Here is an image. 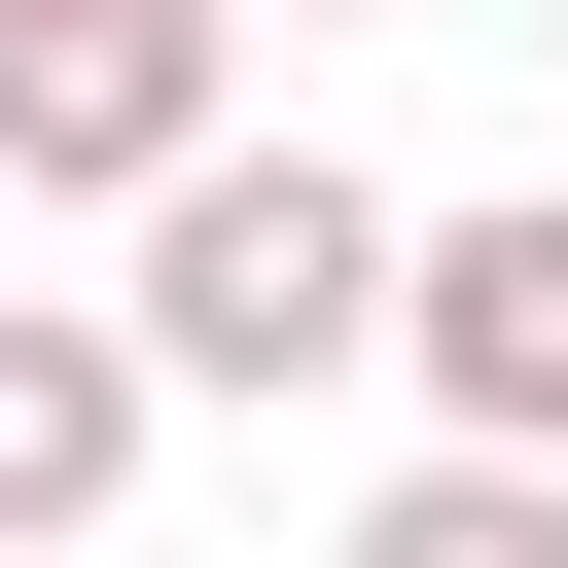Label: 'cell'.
<instances>
[{
	"instance_id": "cell-1",
	"label": "cell",
	"mask_w": 568,
	"mask_h": 568,
	"mask_svg": "<svg viewBox=\"0 0 568 568\" xmlns=\"http://www.w3.org/2000/svg\"><path fill=\"white\" fill-rule=\"evenodd\" d=\"M106 355H142V390H355V355H390V178H320V142H178Z\"/></svg>"
},
{
	"instance_id": "cell-2",
	"label": "cell",
	"mask_w": 568,
	"mask_h": 568,
	"mask_svg": "<svg viewBox=\"0 0 568 568\" xmlns=\"http://www.w3.org/2000/svg\"><path fill=\"white\" fill-rule=\"evenodd\" d=\"M178 142H248V0H0V178L142 213Z\"/></svg>"
},
{
	"instance_id": "cell-3",
	"label": "cell",
	"mask_w": 568,
	"mask_h": 568,
	"mask_svg": "<svg viewBox=\"0 0 568 568\" xmlns=\"http://www.w3.org/2000/svg\"><path fill=\"white\" fill-rule=\"evenodd\" d=\"M390 390H426V462H568V178L390 213Z\"/></svg>"
},
{
	"instance_id": "cell-4",
	"label": "cell",
	"mask_w": 568,
	"mask_h": 568,
	"mask_svg": "<svg viewBox=\"0 0 568 568\" xmlns=\"http://www.w3.org/2000/svg\"><path fill=\"white\" fill-rule=\"evenodd\" d=\"M142 426H178V390L106 355V284H0V568H71V532L142 497Z\"/></svg>"
},
{
	"instance_id": "cell-5",
	"label": "cell",
	"mask_w": 568,
	"mask_h": 568,
	"mask_svg": "<svg viewBox=\"0 0 568 568\" xmlns=\"http://www.w3.org/2000/svg\"><path fill=\"white\" fill-rule=\"evenodd\" d=\"M320 568H568V462H390Z\"/></svg>"
},
{
	"instance_id": "cell-6",
	"label": "cell",
	"mask_w": 568,
	"mask_h": 568,
	"mask_svg": "<svg viewBox=\"0 0 568 568\" xmlns=\"http://www.w3.org/2000/svg\"><path fill=\"white\" fill-rule=\"evenodd\" d=\"M284 36H320V0H284Z\"/></svg>"
},
{
	"instance_id": "cell-7",
	"label": "cell",
	"mask_w": 568,
	"mask_h": 568,
	"mask_svg": "<svg viewBox=\"0 0 568 568\" xmlns=\"http://www.w3.org/2000/svg\"><path fill=\"white\" fill-rule=\"evenodd\" d=\"M532 36H568V0H532Z\"/></svg>"
}]
</instances>
